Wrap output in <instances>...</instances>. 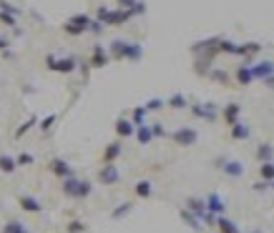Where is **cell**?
<instances>
[{
  "instance_id": "8d00e7d4",
  "label": "cell",
  "mask_w": 274,
  "mask_h": 233,
  "mask_svg": "<svg viewBox=\"0 0 274 233\" xmlns=\"http://www.w3.org/2000/svg\"><path fill=\"white\" fill-rule=\"evenodd\" d=\"M15 161H18V165H33V161H35V158H33L30 153H20Z\"/></svg>"
},
{
  "instance_id": "2e32d148",
  "label": "cell",
  "mask_w": 274,
  "mask_h": 233,
  "mask_svg": "<svg viewBox=\"0 0 274 233\" xmlns=\"http://www.w3.org/2000/svg\"><path fill=\"white\" fill-rule=\"evenodd\" d=\"M239 113H242V105H239V103H229L226 108H224V120H226L229 128L239 120Z\"/></svg>"
},
{
  "instance_id": "277c9868",
  "label": "cell",
  "mask_w": 274,
  "mask_h": 233,
  "mask_svg": "<svg viewBox=\"0 0 274 233\" xmlns=\"http://www.w3.org/2000/svg\"><path fill=\"white\" fill-rule=\"evenodd\" d=\"M91 15H86V13H78V15H73V18H68V23L63 25V30H66L68 35H83V33H88L91 30Z\"/></svg>"
},
{
  "instance_id": "d6986e66",
  "label": "cell",
  "mask_w": 274,
  "mask_h": 233,
  "mask_svg": "<svg viewBox=\"0 0 274 233\" xmlns=\"http://www.w3.org/2000/svg\"><path fill=\"white\" fill-rule=\"evenodd\" d=\"M249 125L247 123H242V120H237L234 125H231V138H234V140H247L249 138Z\"/></svg>"
},
{
  "instance_id": "e0dca14e",
  "label": "cell",
  "mask_w": 274,
  "mask_h": 233,
  "mask_svg": "<svg viewBox=\"0 0 274 233\" xmlns=\"http://www.w3.org/2000/svg\"><path fill=\"white\" fill-rule=\"evenodd\" d=\"M91 66H93V68H103V66H109V53H106V48H103V46H96V48H93Z\"/></svg>"
},
{
  "instance_id": "8992f818",
  "label": "cell",
  "mask_w": 274,
  "mask_h": 233,
  "mask_svg": "<svg viewBox=\"0 0 274 233\" xmlns=\"http://www.w3.org/2000/svg\"><path fill=\"white\" fill-rule=\"evenodd\" d=\"M48 68L55 70V73H73V70H76V60H73V58H55V55H48Z\"/></svg>"
},
{
  "instance_id": "83f0119b",
  "label": "cell",
  "mask_w": 274,
  "mask_h": 233,
  "mask_svg": "<svg viewBox=\"0 0 274 233\" xmlns=\"http://www.w3.org/2000/svg\"><path fill=\"white\" fill-rule=\"evenodd\" d=\"M272 156H274V148H272V145H267V143H262V145L257 148V158H259L262 163H267V161H272Z\"/></svg>"
},
{
  "instance_id": "9c48e42d",
  "label": "cell",
  "mask_w": 274,
  "mask_h": 233,
  "mask_svg": "<svg viewBox=\"0 0 274 233\" xmlns=\"http://www.w3.org/2000/svg\"><path fill=\"white\" fill-rule=\"evenodd\" d=\"M192 113L196 118H204V120H214L217 118V105L214 103H199V105H192Z\"/></svg>"
},
{
  "instance_id": "6da1fadb",
  "label": "cell",
  "mask_w": 274,
  "mask_h": 233,
  "mask_svg": "<svg viewBox=\"0 0 274 233\" xmlns=\"http://www.w3.org/2000/svg\"><path fill=\"white\" fill-rule=\"evenodd\" d=\"M109 50H111V55L116 58V60H141L143 58V46H138V43H129V40H113V43L109 46Z\"/></svg>"
},
{
  "instance_id": "ee69618b",
  "label": "cell",
  "mask_w": 274,
  "mask_h": 233,
  "mask_svg": "<svg viewBox=\"0 0 274 233\" xmlns=\"http://www.w3.org/2000/svg\"><path fill=\"white\" fill-rule=\"evenodd\" d=\"M5 46H8V40H3V38H0V50H3Z\"/></svg>"
},
{
  "instance_id": "836d02e7",
  "label": "cell",
  "mask_w": 274,
  "mask_h": 233,
  "mask_svg": "<svg viewBox=\"0 0 274 233\" xmlns=\"http://www.w3.org/2000/svg\"><path fill=\"white\" fill-rule=\"evenodd\" d=\"M0 23L8 25V28H13V25H15V15H13V13H5V10H0Z\"/></svg>"
},
{
  "instance_id": "e575fe53",
  "label": "cell",
  "mask_w": 274,
  "mask_h": 233,
  "mask_svg": "<svg viewBox=\"0 0 274 233\" xmlns=\"http://www.w3.org/2000/svg\"><path fill=\"white\" fill-rule=\"evenodd\" d=\"M68 233H86V223H81V221H71V223H68Z\"/></svg>"
},
{
  "instance_id": "f1b7e54d",
  "label": "cell",
  "mask_w": 274,
  "mask_h": 233,
  "mask_svg": "<svg viewBox=\"0 0 274 233\" xmlns=\"http://www.w3.org/2000/svg\"><path fill=\"white\" fill-rule=\"evenodd\" d=\"M259 176H262L264 181H269V183L274 181V163H272V161H267V163L259 165Z\"/></svg>"
},
{
  "instance_id": "f35d334b",
  "label": "cell",
  "mask_w": 274,
  "mask_h": 233,
  "mask_svg": "<svg viewBox=\"0 0 274 233\" xmlns=\"http://www.w3.org/2000/svg\"><path fill=\"white\" fill-rule=\"evenodd\" d=\"M0 10H5V13H13V15H18V8H13L8 0H0Z\"/></svg>"
},
{
  "instance_id": "484cf974",
  "label": "cell",
  "mask_w": 274,
  "mask_h": 233,
  "mask_svg": "<svg viewBox=\"0 0 274 233\" xmlns=\"http://www.w3.org/2000/svg\"><path fill=\"white\" fill-rule=\"evenodd\" d=\"M15 168H18V161L15 158H10V156H0V171L3 173H15Z\"/></svg>"
},
{
  "instance_id": "4dcf8cb0",
  "label": "cell",
  "mask_w": 274,
  "mask_h": 233,
  "mask_svg": "<svg viewBox=\"0 0 274 233\" xmlns=\"http://www.w3.org/2000/svg\"><path fill=\"white\" fill-rule=\"evenodd\" d=\"M168 105H171V108H176V111L186 108V95H184V93H174L171 98H168Z\"/></svg>"
},
{
  "instance_id": "30bf717a",
  "label": "cell",
  "mask_w": 274,
  "mask_h": 233,
  "mask_svg": "<svg viewBox=\"0 0 274 233\" xmlns=\"http://www.w3.org/2000/svg\"><path fill=\"white\" fill-rule=\"evenodd\" d=\"M186 208L192 210L194 216H199L201 221H204V218L209 216V208H206V198H194V196H192V198H186Z\"/></svg>"
},
{
  "instance_id": "1f68e13d",
  "label": "cell",
  "mask_w": 274,
  "mask_h": 233,
  "mask_svg": "<svg viewBox=\"0 0 274 233\" xmlns=\"http://www.w3.org/2000/svg\"><path fill=\"white\" fill-rule=\"evenodd\" d=\"M35 123H38V118H35V116H30V118H28V120H26L23 125H20V128H18V131H15V138H23V136H26V133H28V131L33 128V125H35Z\"/></svg>"
},
{
  "instance_id": "d4e9b609",
  "label": "cell",
  "mask_w": 274,
  "mask_h": 233,
  "mask_svg": "<svg viewBox=\"0 0 274 233\" xmlns=\"http://www.w3.org/2000/svg\"><path fill=\"white\" fill-rule=\"evenodd\" d=\"M134 210V203H129V201H123V203H118V208H113V213H111V218L113 221H121L123 216H129Z\"/></svg>"
},
{
  "instance_id": "7c38bea8",
  "label": "cell",
  "mask_w": 274,
  "mask_h": 233,
  "mask_svg": "<svg viewBox=\"0 0 274 233\" xmlns=\"http://www.w3.org/2000/svg\"><path fill=\"white\" fill-rule=\"evenodd\" d=\"M219 168L229 176V178H239V176H244V165L239 163V161H219Z\"/></svg>"
},
{
  "instance_id": "ffe728a7",
  "label": "cell",
  "mask_w": 274,
  "mask_h": 233,
  "mask_svg": "<svg viewBox=\"0 0 274 233\" xmlns=\"http://www.w3.org/2000/svg\"><path fill=\"white\" fill-rule=\"evenodd\" d=\"M121 151H123L121 143H109L106 151H103V163H113V161L121 156Z\"/></svg>"
},
{
  "instance_id": "f6af8a7d",
  "label": "cell",
  "mask_w": 274,
  "mask_h": 233,
  "mask_svg": "<svg viewBox=\"0 0 274 233\" xmlns=\"http://www.w3.org/2000/svg\"><path fill=\"white\" fill-rule=\"evenodd\" d=\"M251 233H259V231H251Z\"/></svg>"
},
{
  "instance_id": "8fae6325",
  "label": "cell",
  "mask_w": 274,
  "mask_h": 233,
  "mask_svg": "<svg viewBox=\"0 0 274 233\" xmlns=\"http://www.w3.org/2000/svg\"><path fill=\"white\" fill-rule=\"evenodd\" d=\"M206 208L212 210L214 216H224V210H226V201H224L219 193H209V196H206Z\"/></svg>"
},
{
  "instance_id": "7a4b0ae2",
  "label": "cell",
  "mask_w": 274,
  "mask_h": 233,
  "mask_svg": "<svg viewBox=\"0 0 274 233\" xmlns=\"http://www.w3.org/2000/svg\"><path fill=\"white\" fill-rule=\"evenodd\" d=\"M63 193H66L68 198H88L91 196V190H93V186L88 183V181H83V178H76V176H71V178H63Z\"/></svg>"
},
{
  "instance_id": "7402d4cb",
  "label": "cell",
  "mask_w": 274,
  "mask_h": 233,
  "mask_svg": "<svg viewBox=\"0 0 274 233\" xmlns=\"http://www.w3.org/2000/svg\"><path fill=\"white\" fill-rule=\"evenodd\" d=\"M251 80H254L251 66H239V70H237V83H239V86H249Z\"/></svg>"
},
{
  "instance_id": "5b68a950",
  "label": "cell",
  "mask_w": 274,
  "mask_h": 233,
  "mask_svg": "<svg viewBox=\"0 0 274 233\" xmlns=\"http://www.w3.org/2000/svg\"><path fill=\"white\" fill-rule=\"evenodd\" d=\"M171 140H174L176 145H181V148H189V145H196L199 133H196L194 128H179V131L171 133Z\"/></svg>"
},
{
  "instance_id": "5bb4252c",
  "label": "cell",
  "mask_w": 274,
  "mask_h": 233,
  "mask_svg": "<svg viewBox=\"0 0 274 233\" xmlns=\"http://www.w3.org/2000/svg\"><path fill=\"white\" fill-rule=\"evenodd\" d=\"M18 203H20V208H23L26 213H40V210H43V203H40L35 196H20Z\"/></svg>"
},
{
  "instance_id": "9a60e30c",
  "label": "cell",
  "mask_w": 274,
  "mask_h": 233,
  "mask_svg": "<svg viewBox=\"0 0 274 233\" xmlns=\"http://www.w3.org/2000/svg\"><path fill=\"white\" fill-rule=\"evenodd\" d=\"M116 133H118L121 138H131V136H136V123L129 120V118H118V120H116Z\"/></svg>"
},
{
  "instance_id": "cb8c5ba5",
  "label": "cell",
  "mask_w": 274,
  "mask_h": 233,
  "mask_svg": "<svg viewBox=\"0 0 274 233\" xmlns=\"http://www.w3.org/2000/svg\"><path fill=\"white\" fill-rule=\"evenodd\" d=\"M134 190H136V196H138V198H151L154 186H151V181H138V183L134 186Z\"/></svg>"
},
{
  "instance_id": "44dd1931",
  "label": "cell",
  "mask_w": 274,
  "mask_h": 233,
  "mask_svg": "<svg viewBox=\"0 0 274 233\" xmlns=\"http://www.w3.org/2000/svg\"><path fill=\"white\" fill-rule=\"evenodd\" d=\"M179 213H181V218H184V221H186L189 226H192L194 231H201V228H204V226H201L204 221H201L199 216H194V213H192V210H189V208H181Z\"/></svg>"
},
{
  "instance_id": "4fadbf2b",
  "label": "cell",
  "mask_w": 274,
  "mask_h": 233,
  "mask_svg": "<svg viewBox=\"0 0 274 233\" xmlns=\"http://www.w3.org/2000/svg\"><path fill=\"white\" fill-rule=\"evenodd\" d=\"M48 168H51V173H55L58 178H71V176H73L71 165H68L66 161H63V158H53Z\"/></svg>"
},
{
  "instance_id": "603a6c76",
  "label": "cell",
  "mask_w": 274,
  "mask_h": 233,
  "mask_svg": "<svg viewBox=\"0 0 274 233\" xmlns=\"http://www.w3.org/2000/svg\"><path fill=\"white\" fill-rule=\"evenodd\" d=\"M217 228H219L221 233H239V226H237L234 221H229L226 216H219V218H217Z\"/></svg>"
},
{
  "instance_id": "4316f807",
  "label": "cell",
  "mask_w": 274,
  "mask_h": 233,
  "mask_svg": "<svg viewBox=\"0 0 274 233\" xmlns=\"http://www.w3.org/2000/svg\"><path fill=\"white\" fill-rule=\"evenodd\" d=\"M146 113H149V108H146V105H136L134 113H131V120H134L136 125H143V123H146Z\"/></svg>"
},
{
  "instance_id": "d590c367",
  "label": "cell",
  "mask_w": 274,
  "mask_h": 233,
  "mask_svg": "<svg viewBox=\"0 0 274 233\" xmlns=\"http://www.w3.org/2000/svg\"><path fill=\"white\" fill-rule=\"evenodd\" d=\"M55 118H58V116H55V113H51L46 120H40V125H38V128H40V131H51V125L55 123Z\"/></svg>"
},
{
  "instance_id": "ac0fdd59",
  "label": "cell",
  "mask_w": 274,
  "mask_h": 233,
  "mask_svg": "<svg viewBox=\"0 0 274 233\" xmlns=\"http://www.w3.org/2000/svg\"><path fill=\"white\" fill-rule=\"evenodd\" d=\"M136 138H138V143L141 145H149L151 140H154V131H151V125H136Z\"/></svg>"
},
{
  "instance_id": "52a82bcc",
  "label": "cell",
  "mask_w": 274,
  "mask_h": 233,
  "mask_svg": "<svg viewBox=\"0 0 274 233\" xmlns=\"http://www.w3.org/2000/svg\"><path fill=\"white\" fill-rule=\"evenodd\" d=\"M98 181L103 183V186H113V183H118L121 181V173H118V168L113 165V163H106L98 171Z\"/></svg>"
},
{
  "instance_id": "7bdbcfd3",
  "label": "cell",
  "mask_w": 274,
  "mask_h": 233,
  "mask_svg": "<svg viewBox=\"0 0 274 233\" xmlns=\"http://www.w3.org/2000/svg\"><path fill=\"white\" fill-rule=\"evenodd\" d=\"M118 3H121V8H129V10H131V8L138 3V0H118Z\"/></svg>"
},
{
  "instance_id": "3957f363",
  "label": "cell",
  "mask_w": 274,
  "mask_h": 233,
  "mask_svg": "<svg viewBox=\"0 0 274 233\" xmlns=\"http://www.w3.org/2000/svg\"><path fill=\"white\" fill-rule=\"evenodd\" d=\"M98 20L103 25H123L126 20H129L131 15H134V10H129V8H118V10H111V8H98Z\"/></svg>"
},
{
  "instance_id": "ab89813d",
  "label": "cell",
  "mask_w": 274,
  "mask_h": 233,
  "mask_svg": "<svg viewBox=\"0 0 274 233\" xmlns=\"http://www.w3.org/2000/svg\"><path fill=\"white\" fill-rule=\"evenodd\" d=\"M151 131H154V138L166 136V131H164V125H161V123H154V125H151Z\"/></svg>"
},
{
  "instance_id": "d6a6232c",
  "label": "cell",
  "mask_w": 274,
  "mask_h": 233,
  "mask_svg": "<svg viewBox=\"0 0 274 233\" xmlns=\"http://www.w3.org/2000/svg\"><path fill=\"white\" fill-rule=\"evenodd\" d=\"M259 50H262L259 43H244V46H239V53H237V55H254V53H259Z\"/></svg>"
},
{
  "instance_id": "74e56055",
  "label": "cell",
  "mask_w": 274,
  "mask_h": 233,
  "mask_svg": "<svg viewBox=\"0 0 274 233\" xmlns=\"http://www.w3.org/2000/svg\"><path fill=\"white\" fill-rule=\"evenodd\" d=\"M209 75H212L214 80H219V83H226V80H229V75H226L224 70H212V73H209Z\"/></svg>"
},
{
  "instance_id": "ba28073f",
  "label": "cell",
  "mask_w": 274,
  "mask_h": 233,
  "mask_svg": "<svg viewBox=\"0 0 274 233\" xmlns=\"http://www.w3.org/2000/svg\"><path fill=\"white\" fill-rule=\"evenodd\" d=\"M251 73H254V80H269L274 75V63L262 60V63H257V66H251Z\"/></svg>"
},
{
  "instance_id": "b9f144b4",
  "label": "cell",
  "mask_w": 274,
  "mask_h": 233,
  "mask_svg": "<svg viewBox=\"0 0 274 233\" xmlns=\"http://www.w3.org/2000/svg\"><path fill=\"white\" fill-rule=\"evenodd\" d=\"M161 105H164V103H161L159 98H151L149 103H146V108H149V111H159V108H161Z\"/></svg>"
},
{
  "instance_id": "f546056e",
  "label": "cell",
  "mask_w": 274,
  "mask_h": 233,
  "mask_svg": "<svg viewBox=\"0 0 274 233\" xmlns=\"http://www.w3.org/2000/svg\"><path fill=\"white\" fill-rule=\"evenodd\" d=\"M3 233H28V228L20 223V221H8L3 226Z\"/></svg>"
},
{
  "instance_id": "60d3db41",
  "label": "cell",
  "mask_w": 274,
  "mask_h": 233,
  "mask_svg": "<svg viewBox=\"0 0 274 233\" xmlns=\"http://www.w3.org/2000/svg\"><path fill=\"white\" fill-rule=\"evenodd\" d=\"M103 28H106V25H103V23H101L98 18H96L93 23H91V33H96V35H98V33H103Z\"/></svg>"
}]
</instances>
